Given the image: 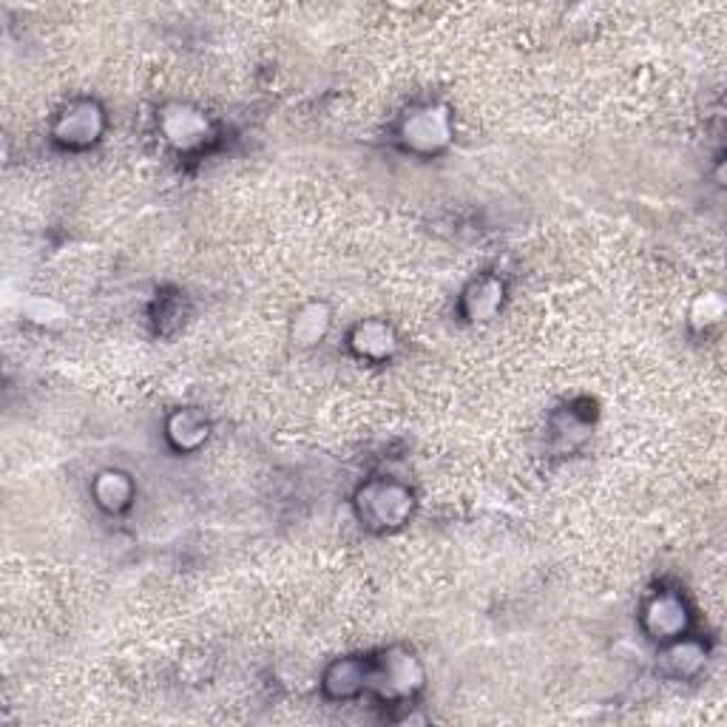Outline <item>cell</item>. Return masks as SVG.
I'll return each instance as SVG.
<instances>
[{
    "mask_svg": "<svg viewBox=\"0 0 727 727\" xmlns=\"http://www.w3.org/2000/svg\"><path fill=\"white\" fill-rule=\"evenodd\" d=\"M412 509L410 492L398 483H369L361 495V514L375 526H398Z\"/></svg>",
    "mask_w": 727,
    "mask_h": 727,
    "instance_id": "obj_1",
    "label": "cell"
},
{
    "mask_svg": "<svg viewBox=\"0 0 727 727\" xmlns=\"http://www.w3.org/2000/svg\"><path fill=\"white\" fill-rule=\"evenodd\" d=\"M449 114L447 111L435 109V106H424L415 109L407 120H403V143L410 145L412 152L433 154L449 143Z\"/></svg>",
    "mask_w": 727,
    "mask_h": 727,
    "instance_id": "obj_2",
    "label": "cell"
},
{
    "mask_svg": "<svg viewBox=\"0 0 727 727\" xmlns=\"http://www.w3.org/2000/svg\"><path fill=\"white\" fill-rule=\"evenodd\" d=\"M421 679H424V670H421L419 659L407 654V651H392L381 663L378 674H375V682H378L384 696L396 699L419 691Z\"/></svg>",
    "mask_w": 727,
    "mask_h": 727,
    "instance_id": "obj_3",
    "label": "cell"
},
{
    "mask_svg": "<svg viewBox=\"0 0 727 727\" xmlns=\"http://www.w3.org/2000/svg\"><path fill=\"white\" fill-rule=\"evenodd\" d=\"M162 134H166L168 143L187 152V148H194L208 137V123L199 111L187 109V106H173L162 114Z\"/></svg>",
    "mask_w": 727,
    "mask_h": 727,
    "instance_id": "obj_4",
    "label": "cell"
},
{
    "mask_svg": "<svg viewBox=\"0 0 727 727\" xmlns=\"http://www.w3.org/2000/svg\"><path fill=\"white\" fill-rule=\"evenodd\" d=\"M645 626L656 640H670V637L682 634L688 626V611H684L682 599L674 594H659L656 599H651V605L645 608Z\"/></svg>",
    "mask_w": 727,
    "mask_h": 727,
    "instance_id": "obj_5",
    "label": "cell"
},
{
    "mask_svg": "<svg viewBox=\"0 0 727 727\" xmlns=\"http://www.w3.org/2000/svg\"><path fill=\"white\" fill-rule=\"evenodd\" d=\"M102 129L100 111L94 109L92 102H77L72 109L60 117L58 137L69 145H88L97 140Z\"/></svg>",
    "mask_w": 727,
    "mask_h": 727,
    "instance_id": "obj_6",
    "label": "cell"
},
{
    "mask_svg": "<svg viewBox=\"0 0 727 727\" xmlns=\"http://www.w3.org/2000/svg\"><path fill=\"white\" fill-rule=\"evenodd\" d=\"M396 336L389 330L384 322H367V325H361L359 330L353 332V347L359 350V355L373 361H381L392 355L396 350Z\"/></svg>",
    "mask_w": 727,
    "mask_h": 727,
    "instance_id": "obj_7",
    "label": "cell"
},
{
    "mask_svg": "<svg viewBox=\"0 0 727 727\" xmlns=\"http://www.w3.org/2000/svg\"><path fill=\"white\" fill-rule=\"evenodd\" d=\"M94 495H97V504L100 506H106L109 511H120L131 500L129 475H123V472H102L94 481Z\"/></svg>",
    "mask_w": 727,
    "mask_h": 727,
    "instance_id": "obj_8",
    "label": "cell"
},
{
    "mask_svg": "<svg viewBox=\"0 0 727 727\" xmlns=\"http://www.w3.org/2000/svg\"><path fill=\"white\" fill-rule=\"evenodd\" d=\"M364 684H367V668H361V663H355V659H344L327 674V691L332 696H353Z\"/></svg>",
    "mask_w": 727,
    "mask_h": 727,
    "instance_id": "obj_9",
    "label": "cell"
},
{
    "mask_svg": "<svg viewBox=\"0 0 727 727\" xmlns=\"http://www.w3.org/2000/svg\"><path fill=\"white\" fill-rule=\"evenodd\" d=\"M168 435H171L173 444L180 449H194L196 444H202L205 435H208V424H205L199 412L182 410L173 415L171 426H168Z\"/></svg>",
    "mask_w": 727,
    "mask_h": 727,
    "instance_id": "obj_10",
    "label": "cell"
},
{
    "mask_svg": "<svg viewBox=\"0 0 727 727\" xmlns=\"http://www.w3.org/2000/svg\"><path fill=\"white\" fill-rule=\"evenodd\" d=\"M327 325H330V318H327V310L322 304H310L299 313L293 325V339L299 344H316L322 336L327 332Z\"/></svg>",
    "mask_w": 727,
    "mask_h": 727,
    "instance_id": "obj_11",
    "label": "cell"
}]
</instances>
